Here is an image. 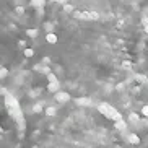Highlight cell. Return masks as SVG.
Listing matches in <instances>:
<instances>
[{
	"mask_svg": "<svg viewBox=\"0 0 148 148\" xmlns=\"http://www.w3.org/2000/svg\"><path fill=\"white\" fill-rule=\"evenodd\" d=\"M44 16V0H0V72L33 56Z\"/></svg>",
	"mask_w": 148,
	"mask_h": 148,
	"instance_id": "cell-1",
	"label": "cell"
},
{
	"mask_svg": "<svg viewBox=\"0 0 148 148\" xmlns=\"http://www.w3.org/2000/svg\"><path fill=\"white\" fill-rule=\"evenodd\" d=\"M26 147V121L18 101L0 86V148Z\"/></svg>",
	"mask_w": 148,
	"mask_h": 148,
	"instance_id": "cell-2",
	"label": "cell"
},
{
	"mask_svg": "<svg viewBox=\"0 0 148 148\" xmlns=\"http://www.w3.org/2000/svg\"><path fill=\"white\" fill-rule=\"evenodd\" d=\"M116 129H117V130H125V129H127V124H125V122H124V121H117V122H116Z\"/></svg>",
	"mask_w": 148,
	"mask_h": 148,
	"instance_id": "cell-3",
	"label": "cell"
},
{
	"mask_svg": "<svg viewBox=\"0 0 148 148\" xmlns=\"http://www.w3.org/2000/svg\"><path fill=\"white\" fill-rule=\"evenodd\" d=\"M129 142H130V143H134V145H138V143H140V138H138L135 134H130V137H129Z\"/></svg>",
	"mask_w": 148,
	"mask_h": 148,
	"instance_id": "cell-4",
	"label": "cell"
},
{
	"mask_svg": "<svg viewBox=\"0 0 148 148\" xmlns=\"http://www.w3.org/2000/svg\"><path fill=\"white\" fill-rule=\"evenodd\" d=\"M135 80H137L138 83H142V85H143V83H148V78L145 77V75H135Z\"/></svg>",
	"mask_w": 148,
	"mask_h": 148,
	"instance_id": "cell-5",
	"label": "cell"
},
{
	"mask_svg": "<svg viewBox=\"0 0 148 148\" xmlns=\"http://www.w3.org/2000/svg\"><path fill=\"white\" fill-rule=\"evenodd\" d=\"M122 65H124V69H130V67H132V64H130V62H124V64H122Z\"/></svg>",
	"mask_w": 148,
	"mask_h": 148,
	"instance_id": "cell-6",
	"label": "cell"
},
{
	"mask_svg": "<svg viewBox=\"0 0 148 148\" xmlns=\"http://www.w3.org/2000/svg\"><path fill=\"white\" fill-rule=\"evenodd\" d=\"M130 121L137 122V121H138V116H135V114H130Z\"/></svg>",
	"mask_w": 148,
	"mask_h": 148,
	"instance_id": "cell-7",
	"label": "cell"
},
{
	"mask_svg": "<svg viewBox=\"0 0 148 148\" xmlns=\"http://www.w3.org/2000/svg\"><path fill=\"white\" fill-rule=\"evenodd\" d=\"M142 112H143V116H147V117H148V106H145V108H143V111H142Z\"/></svg>",
	"mask_w": 148,
	"mask_h": 148,
	"instance_id": "cell-8",
	"label": "cell"
},
{
	"mask_svg": "<svg viewBox=\"0 0 148 148\" xmlns=\"http://www.w3.org/2000/svg\"><path fill=\"white\" fill-rule=\"evenodd\" d=\"M142 21H143V25L147 26V25H148V16H143V20H142Z\"/></svg>",
	"mask_w": 148,
	"mask_h": 148,
	"instance_id": "cell-9",
	"label": "cell"
},
{
	"mask_svg": "<svg viewBox=\"0 0 148 148\" xmlns=\"http://www.w3.org/2000/svg\"><path fill=\"white\" fill-rule=\"evenodd\" d=\"M145 31H147V34H148V25H147V26H145Z\"/></svg>",
	"mask_w": 148,
	"mask_h": 148,
	"instance_id": "cell-10",
	"label": "cell"
}]
</instances>
